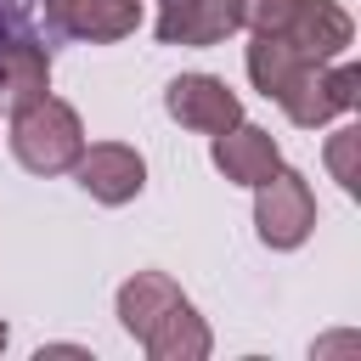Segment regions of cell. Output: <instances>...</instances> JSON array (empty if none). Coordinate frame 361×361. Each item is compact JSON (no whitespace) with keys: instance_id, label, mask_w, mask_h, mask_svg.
I'll use <instances>...</instances> for the list:
<instances>
[{"instance_id":"cell-2","label":"cell","mask_w":361,"mask_h":361,"mask_svg":"<svg viewBox=\"0 0 361 361\" xmlns=\"http://www.w3.org/2000/svg\"><path fill=\"white\" fill-rule=\"evenodd\" d=\"M254 226H259V243L265 248H299L310 231H316V197H310V180L299 169H271L259 186H254Z\"/></svg>"},{"instance_id":"cell-14","label":"cell","mask_w":361,"mask_h":361,"mask_svg":"<svg viewBox=\"0 0 361 361\" xmlns=\"http://www.w3.org/2000/svg\"><path fill=\"white\" fill-rule=\"evenodd\" d=\"M305 0H243V28L254 34H282L293 17H299Z\"/></svg>"},{"instance_id":"cell-3","label":"cell","mask_w":361,"mask_h":361,"mask_svg":"<svg viewBox=\"0 0 361 361\" xmlns=\"http://www.w3.org/2000/svg\"><path fill=\"white\" fill-rule=\"evenodd\" d=\"M355 96H361V68H350V62H338V68L305 62V68L293 73V85H288L276 102H282V113H288L299 130H316V124L350 113Z\"/></svg>"},{"instance_id":"cell-11","label":"cell","mask_w":361,"mask_h":361,"mask_svg":"<svg viewBox=\"0 0 361 361\" xmlns=\"http://www.w3.org/2000/svg\"><path fill=\"white\" fill-rule=\"evenodd\" d=\"M186 293L164 276V271H135L124 288H118V322H124V333L141 344L147 333H152V322L164 316V310H175Z\"/></svg>"},{"instance_id":"cell-7","label":"cell","mask_w":361,"mask_h":361,"mask_svg":"<svg viewBox=\"0 0 361 361\" xmlns=\"http://www.w3.org/2000/svg\"><path fill=\"white\" fill-rule=\"evenodd\" d=\"M214 169H220L226 180H237V186H259L271 169H282V147H276L271 130L237 118L231 130L214 135Z\"/></svg>"},{"instance_id":"cell-13","label":"cell","mask_w":361,"mask_h":361,"mask_svg":"<svg viewBox=\"0 0 361 361\" xmlns=\"http://www.w3.org/2000/svg\"><path fill=\"white\" fill-rule=\"evenodd\" d=\"M237 28H243V0H197V11L175 34V45H220Z\"/></svg>"},{"instance_id":"cell-17","label":"cell","mask_w":361,"mask_h":361,"mask_svg":"<svg viewBox=\"0 0 361 361\" xmlns=\"http://www.w3.org/2000/svg\"><path fill=\"white\" fill-rule=\"evenodd\" d=\"M6 17H11V11H6V6H0V39H6V34H11V28H6Z\"/></svg>"},{"instance_id":"cell-15","label":"cell","mask_w":361,"mask_h":361,"mask_svg":"<svg viewBox=\"0 0 361 361\" xmlns=\"http://www.w3.org/2000/svg\"><path fill=\"white\" fill-rule=\"evenodd\" d=\"M355 147H361V130H355V124H344V130L327 141V164H333V175H338V186H344V192H361V175H355Z\"/></svg>"},{"instance_id":"cell-12","label":"cell","mask_w":361,"mask_h":361,"mask_svg":"<svg viewBox=\"0 0 361 361\" xmlns=\"http://www.w3.org/2000/svg\"><path fill=\"white\" fill-rule=\"evenodd\" d=\"M299 68H305V56L282 34H254V45H248V79H254L259 96H282Z\"/></svg>"},{"instance_id":"cell-16","label":"cell","mask_w":361,"mask_h":361,"mask_svg":"<svg viewBox=\"0 0 361 361\" xmlns=\"http://www.w3.org/2000/svg\"><path fill=\"white\" fill-rule=\"evenodd\" d=\"M192 11H197V0H158V45H175V34Z\"/></svg>"},{"instance_id":"cell-10","label":"cell","mask_w":361,"mask_h":361,"mask_svg":"<svg viewBox=\"0 0 361 361\" xmlns=\"http://www.w3.org/2000/svg\"><path fill=\"white\" fill-rule=\"evenodd\" d=\"M209 322L192 310V299H180L175 310H164L158 322H152V333L141 338V350L152 355V361H203L209 355Z\"/></svg>"},{"instance_id":"cell-6","label":"cell","mask_w":361,"mask_h":361,"mask_svg":"<svg viewBox=\"0 0 361 361\" xmlns=\"http://www.w3.org/2000/svg\"><path fill=\"white\" fill-rule=\"evenodd\" d=\"M73 175H79V186H85L96 203H107V209L141 197V186H147V164H141V152L124 147V141H96V147H85L79 164H73Z\"/></svg>"},{"instance_id":"cell-1","label":"cell","mask_w":361,"mask_h":361,"mask_svg":"<svg viewBox=\"0 0 361 361\" xmlns=\"http://www.w3.org/2000/svg\"><path fill=\"white\" fill-rule=\"evenodd\" d=\"M11 152L28 175H62L85 152V124L68 102H56L45 90V96H34L11 113Z\"/></svg>"},{"instance_id":"cell-18","label":"cell","mask_w":361,"mask_h":361,"mask_svg":"<svg viewBox=\"0 0 361 361\" xmlns=\"http://www.w3.org/2000/svg\"><path fill=\"white\" fill-rule=\"evenodd\" d=\"M0 350H6V322H0Z\"/></svg>"},{"instance_id":"cell-5","label":"cell","mask_w":361,"mask_h":361,"mask_svg":"<svg viewBox=\"0 0 361 361\" xmlns=\"http://www.w3.org/2000/svg\"><path fill=\"white\" fill-rule=\"evenodd\" d=\"M39 6L56 34L90 39V45H113L141 28V0H39Z\"/></svg>"},{"instance_id":"cell-9","label":"cell","mask_w":361,"mask_h":361,"mask_svg":"<svg viewBox=\"0 0 361 361\" xmlns=\"http://www.w3.org/2000/svg\"><path fill=\"white\" fill-rule=\"evenodd\" d=\"M51 90V56L28 39V34H6L0 39V107L17 113L23 102Z\"/></svg>"},{"instance_id":"cell-4","label":"cell","mask_w":361,"mask_h":361,"mask_svg":"<svg viewBox=\"0 0 361 361\" xmlns=\"http://www.w3.org/2000/svg\"><path fill=\"white\" fill-rule=\"evenodd\" d=\"M164 107H169L175 124L203 130V135H220V130H231V124L243 118V102H237L231 85L214 79V73H180V79H169Z\"/></svg>"},{"instance_id":"cell-8","label":"cell","mask_w":361,"mask_h":361,"mask_svg":"<svg viewBox=\"0 0 361 361\" xmlns=\"http://www.w3.org/2000/svg\"><path fill=\"white\" fill-rule=\"evenodd\" d=\"M282 39H288L305 62H333V56H344V45L355 39V23H350V11H344L338 0H305L299 17L282 28Z\"/></svg>"}]
</instances>
